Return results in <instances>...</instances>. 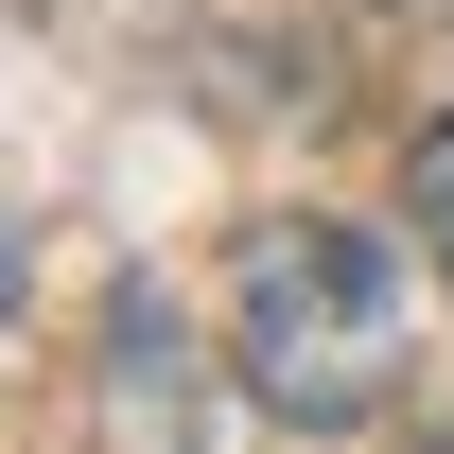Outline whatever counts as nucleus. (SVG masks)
<instances>
[{
    "mask_svg": "<svg viewBox=\"0 0 454 454\" xmlns=\"http://www.w3.org/2000/svg\"><path fill=\"white\" fill-rule=\"evenodd\" d=\"M402 192H419V227H437V262H454V122L419 140V175H402Z\"/></svg>",
    "mask_w": 454,
    "mask_h": 454,
    "instance_id": "2",
    "label": "nucleus"
},
{
    "mask_svg": "<svg viewBox=\"0 0 454 454\" xmlns=\"http://www.w3.org/2000/svg\"><path fill=\"white\" fill-rule=\"evenodd\" d=\"M227 385L262 402V419H297V437L385 419V385H402V280H385V245L333 227V210L245 227V262H227Z\"/></svg>",
    "mask_w": 454,
    "mask_h": 454,
    "instance_id": "1",
    "label": "nucleus"
},
{
    "mask_svg": "<svg viewBox=\"0 0 454 454\" xmlns=\"http://www.w3.org/2000/svg\"><path fill=\"white\" fill-rule=\"evenodd\" d=\"M18 297H35V245H18V227H0V333H18Z\"/></svg>",
    "mask_w": 454,
    "mask_h": 454,
    "instance_id": "3",
    "label": "nucleus"
}]
</instances>
